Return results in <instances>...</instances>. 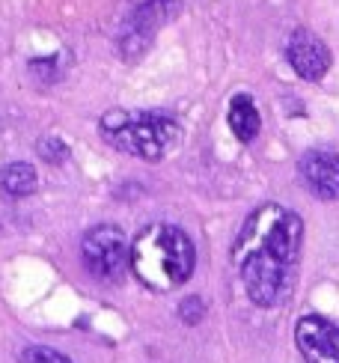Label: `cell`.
I'll return each instance as SVG.
<instances>
[{"label": "cell", "instance_id": "cell-1", "mask_svg": "<svg viewBox=\"0 0 339 363\" xmlns=\"http://www.w3.org/2000/svg\"><path fill=\"white\" fill-rule=\"evenodd\" d=\"M304 245V220L286 206H259L244 220L233 245V262L259 307H274L286 298L295 280V268Z\"/></svg>", "mask_w": 339, "mask_h": 363}, {"label": "cell", "instance_id": "cell-2", "mask_svg": "<svg viewBox=\"0 0 339 363\" xmlns=\"http://www.w3.org/2000/svg\"><path fill=\"white\" fill-rule=\"evenodd\" d=\"M194 241L173 223H149L131 241V271L152 292H173L184 286L194 274Z\"/></svg>", "mask_w": 339, "mask_h": 363}, {"label": "cell", "instance_id": "cell-3", "mask_svg": "<svg viewBox=\"0 0 339 363\" xmlns=\"http://www.w3.org/2000/svg\"><path fill=\"white\" fill-rule=\"evenodd\" d=\"M101 138L113 149L143 161H158L167 152H173V146L182 138V128L176 119L152 111H111L101 116Z\"/></svg>", "mask_w": 339, "mask_h": 363}, {"label": "cell", "instance_id": "cell-4", "mask_svg": "<svg viewBox=\"0 0 339 363\" xmlns=\"http://www.w3.org/2000/svg\"><path fill=\"white\" fill-rule=\"evenodd\" d=\"M84 265L92 277H99L104 283H119L126 277V271L131 268V245L128 238L122 235L119 226L101 223L92 226V230L84 235Z\"/></svg>", "mask_w": 339, "mask_h": 363}, {"label": "cell", "instance_id": "cell-5", "mask_svg": "<svg viewBox=\"0 0 339 363\" xmlns=\"http://www.w3.org/2000/svg\"><path fill=\"white\" fill-rule=\"evenodd\" d=\"M286 60L304 81H321L330 69V51L313 30H291L286 39Z\"/></svg>", "mask_w": 339, "mask_h": 363}, {"label": "cell", "instance_id": "cell-6", "mask_svg": "<svg viewBox=\"0 0 339 363\" xmlns=\"http://www.w3.org/2000/svg\"><path fill=\"white\" fill-rule=\"evenodd\" d=\"M295 340L306 363H339V325L321 315H304L295 328Z\"/></svg>", "mask_w": 339, "mask_h": 363}, {"label": "cell", "instance_id": "cell-7", "mask_svg": "<svg viewBox=\"0 0 339 363\" xmlns=\"http://www.w3.org/2000/svg\"><path fill=\"white\" fill-rule=\"evenodd\" d=\"M301 179L318 200H339V152L330 149H310L301 164Z\"/></svg>", "mask_w": 339, "mask_h": 363}, {"label": "cell", "instance_id": "cell-8", "mask_svg": "<svg viewBox=\"0 0 339 363\" xmlns=\"http://www.w3.org/2000/svg\"><path fill=\"white\" fill-rule=\"evenodd\" d=\"M229 128H233V134L241 143H250L259 134L262 116L256 111V101L248 93H238V96H233V101H229Z\"/></svg>", "mask_w": 339, "mask_h": 363}, {"label": "cell", "instance_id": "cell-9", "mask_svg": "<svg viewBox=\"0 0 339 363\" xmlns=\"http://www.w3.org/2000/svg\"><path fill=\"white\" fill-rule=\"evenodd\" d=\"M36 185H39V176L33 170V164L27 161H12L0 170V188L9 196H30L36 191Z\"/></svg>", "mask_w": 339, "mask_h": 363}, {"label": "cell", "instance_id": "cell-10", "mask_svg": "<svg viewBox=\"0 0 339 363\" xmlns=\"http://www.w3.org/2000/svg\"><path fill=\"white\" fill-rule=\"evenodd\" d=\"M21 363H72L66 354H60L48 345H33V349H27L21 354Z\"/></svg>", "mask_w": 339, "mask_h": 363}, {"label": "cell", "instance_id": "cell-11", "mask_svg": "<svg viewBox=\"0 0 339 363\" xmlns=\"http://www.w3.org/2000/svg\"><path fill=\"white\" fill-rule=\"evenodd\" d=\"M39 155H42L45 161H51V164H60V161H66L69 149H66V143H63V140H57V138H45V140H39Z\"/></svg>", "mask_w": 339, "mask_h": 363}, {"label": "cell", "instance_id": "cell-12", "mask_svg": "<svg viewBox=\"0 0 339 363\" xmlns=\"http://www.w3.org/2000/svg\"><path fill=\"white\" fill-rule=\"evenodd\" d=\"M182 313V319H188V322H199V315H203V301L199 298H188L184 304L179 307Z\"/></svg>", "mask_w": 339, "mask_h": 363}]
</instances>
